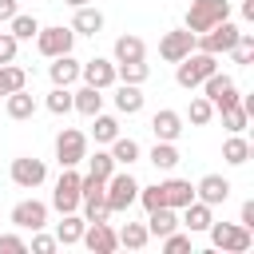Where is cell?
I'll use <instances>...</instances> for the list:
<instances>
[{
	"label": "cell",
	"instance_id": "cell-5",
	"mask_svg": "<svg viewBox=\"0 0 254 254\" xmlns=\"http://www.w3.org/2000/svg\"><path fill=\"white\" fill-rule=\"evenodd\" d=\"M238 24H230V20H218L214 28H206V32H198L194 36V48L198 52H210V56H226L234 44H238Z\"/></svg>",
	"mask_w": 254,
	"mask_h": 254
},
{
	"label": "cell",
	"instance_id": "cell-38",
	"mask_svg": "<svg viewBox=\"0 0 254 254\" xmlns=\"http://www.w3.org/2000/svg\"><path fill=\"white\" fill-rule=\"evenodd\" d=\"M79 206H83V222H107V218H111V206H107L103 194H99V198H83Z\"/></svg>",
	"mask_w": 254,
	"mask_h": 254
},
{
	"label": "cell",
	"instance_id": "cell-45",
	"mask_svg": "<svg viewBox=\"0 0 254 254\" xmlns=\"http://www.w3.org/2000/svg\"><path fill=\"white\" fill-rule=\"evenodd\" d=\"M16 48H20V40L12 32H0V64H12L16 60Z\"/></svg>",
	"mask_w": 254,
	"mask_h": 254
},
{
	"label": "cell",
	"instance_id": "cell-49",
	"mask_svg": "<svg viewBox=\"0 0 254 254\" xmlns=\"http://www.w3.org/2000/svg\"><path fill=\"white\" fill-rule=\"evenodd\" d=\"M64 4H71V8H79V4H91V0H64Z\"/></svg>",
	"mask_w": 254,
	"mask_h": 254
},
{
	"label": "cell",
	"instance_id": "cell-10",
	"mask_svg": "<svg viewBox=\"0 0 254 254\" xmlns=\"http://www.w3.org/2000/svg\"><path fill=\"white\" fill-rule=\"evenodd\" d=\"M12 183L20 187V190H36L44 179H48V163L44 159H36V155H20V159H12Z\"/></svg>",
	"mask_w": 254,
	"mask_h": 254
},
{
	"label": "cell",
	"instance_id": "cell-18",
	"mask_svg": "<svg viewBox=\"0 0 254 254\" xmlns=\"http://www.w3.org/2000/svg\"><path fill=\"white\" fill-rule=\"evenodd\" d=\"M151 131H155V139L175 143V139L183 135V115H179V111H171V107H159V111L151 115Z\"/></svg>",
	"mask_w": 254,
	"mask_h": 254
},
{
	"label": "cell",
	"instance_id": "cell-6",
	"mask_svg": "<svg viewBox=\"0 0 254 254\" xmlns=\"http://www.w3.org/2000/svg\"><path fill=\"white\" fill-rule=\"evenodd\" d=\"M79 171L75 167H60V179H56V190H52V210H60V214H71V210H79Z\"/></svg>",
	"mask_w": 254,
	"mask_h": 254
},
{
	"label": "cell",
	"instance_id": "cell-41",
	"mask_svg": "<svg viewBox=\"0 0 254 254\" xmlns=\"http://www.w3.org/2000/svg\"><path fill=\"white\" fill-rule=\"evenodd\" d=\"M159 242H163L167 254H187V250H190V230H187V234H183V230H171V234H163Z\"/></svg>",
	"mask_w": 254,
	"mask_h": 254
},
{
	"label": "cell",
	"instance_id": "cell-36",
	"mask_svg": "<svg viewBox=\"0 0 254 254\" xmlns=\"http://www.w3.org/2000/svg\"><path fill=\"white\" fill-rule=\"evenodd\" d=\"M226 56H230L238 67H246V64L254 60V32H238V44H234Z\"/></svg>",
	"mask_w": 254,
	"mask_h": 254
},
{
	"label": "cell",
	"instance_id": "cell-13",
	"mask_svg": "<svg viewBox=\"0 0 254 254\" xmlns=\"http://www.w3.org/2000/svg\"><path fill=\"white\" fill-rule=\"evenodd\" d=\"M79 79H83V83H91V87H99V91L115 87V60L91 56L87 64H79Z\"/></svg>",
	"mask_w": 254,
	"mask_h": 254
},
{
	"label": "cell",
	"instance_id": "cell-48",
	"mask_svg": "<svg viewBox=\"0 0 254 254\" xmlns=\"http://www.w3.org/2000/svg\"><path fill=\"white\" fill-rule=\"evenodd\" d=\"M242 20H254V0H242Z\"/></svg>",
	"mask_w": 254,
	"mask_h": 254
},
{
	"label": "cell",
	"instance_id": "cell-34",
	"mask_svg": "<svg viewBox=\"0 0 254 254\" xmlns=\"http://www.w3.org/2000/svg\"><path fill=\"white\" fill-rule=\"evenodd\" d=\"M187 119H190V127H206V123L214 119V103H210L206 95H194L190 107H187Z\"/></svg>",
	"mask_w": 254,
	"mask_h": 254
},
{
	"label": "cell",
	"instance_id": "cell-11",
	"mask_svg": "<svg viewBox=\"0 0 254 254\" xmlns=\"http://www.w3.org/2000/svg\"><path fill=\"white\" fill-rule=\"evenodd\" d=\"M8 218H12V226H20V230H44V226H48V202H40V198H20Z\"/></svg>",
	"mask_w": 254,
	"mask_h": 254
},
{
	"label": "cell",
	"instance_id": "cell-12",
	"mask_svg": "<svg viewBox=\"0 0 254 254\" xmlns=\"http://www.w3.org/2000/svg\"><path fill=\"white\" fill-rule=\"evenodd\" d=\"M194 52V32H187V28H171V32H163V40H159V56L167 60V64H179L183 56H190Z\"/></svg>",
	"mask_w": 254,
	"mask_h": 254
},
{
	"label": "cell",
	"instance_id": "cell-26",
	"mask_svg": "<svg viewBox=\"0 0 254 254\" xmlns=\"http://www.w3.org/2000/svg\"><path fill=\"white\" fill-rule=\"evenodd\" d=\"M83 214H64V222H56V242L60 246H79V238H83Z\"/></svg>",
	"mask_w": 254,
	"mask_h": 254
},
{
	"label": "cell",
	"instance_id": "cell-21",
	"mask_svg": "<svg viewBox=\"0 0 254 254\" xmlns=\"http://www.w3.org/2000/svg\"><path fill=\"white\" fill-rule=\"evenodd\" d=\"M171 230H179V210H175V206H155V210H147V234H151V238H163V234H171Z\"/></svg>",
	"mask_w": 254,
	"mask_h": 254
},
{
	"label": "cell",
	"instance_id": "cell-28",
	"mask_svg": "<svg viewBox=\"0 0 254 254\" xmlns=\"http://www.w3.org/2000/svg\"><path fill=\"white\" fill-rule=\"evenodd\" d=\"M250 155H254V147H250V139H246L242 131H238V135H230V139L222 143V159H226L230 167H242Z\"/></svg>",
	"mask_w": 254,
	"mask_h": 254
},
{
	"label": "cell",
	"instance_id": "cell-33",
	"mask_svg": "<svg viewBox=\"0 0 254 254\" xmlns=\"http://www.w3.org/2000/svg\"><path fill=\"white\" fill-rule=\"evenodd\" d=\"M91 135H95V143H103V147H107V143L119 135V119H115V115H103V111H99V115H91Z\"/></svg>",
	"mask_w": 254,
	"mask_h": 254
},
{
	"label": "cell",
	"instance_id": "cell-31",
	"mask_svg": "<svg viewBox=\"0 0 254 254\" xmlns=\"http://www.w3.org/2000/svg\"><path fill=\"white\" fill-rule=\"evenodd\" d=\"M147 75H151V67H147V60H127V64H115V83H147Z\"/></svg>",
	"mask_w": 254,
	"mask_h": 254
},
{
	"label": "cell",
	"instance_id": "cell-9",
	"mask_svg": "<svg viewBox=\"0 0 254 254\" xmlns=\"http://www.w3.org/2000/svg\"><path fill=\"white\" fill-rule=\"evenodd\" d=\"M198 87H202V95H206V99L214 103V111H222V107L238 103V95H242V91L234 87V79H230L226 71H210V75H206V79H202Z\"/></svg>",
	"mask_w": 254,
	"mask_h": 254
},
{
	"label": "cell",
	"instance_id": "cell-35",
	"mask_svg": "<svg viewBox=\"0 0 254 254\" xmlns=\"http://www.w3.org/2000/svg\"><path fill=\"white\" fill-rule=\"evenodd\" d=\"M83 163H87V175H95V179H103V183L115 175V159H111V151H95V155H87Z\"/></svg>",
	"mask_w": 254,
	"mask_h": 254
},
{
	"label": "cell",
	"instance_id": "cell-14",
	"mask_svg": "<svg viewBox=\"0 0 254 254\" xmlns=\"http://www.w3.org/2000/svg\"><path fill=\"white\" fill-rule=\"evenodd\" d=\"M79 246H87L91 254H115V250H119V238H115V230H111L107 222H87Z\"/></svg>",
	"mask_w": 254,
	"mask_h": 254
},
{
	"label": "cell",
	"instance_id": "cell-27",
	"mask_svg": "<svg viewBox=\"0 0 254 254\" xmlns=\"http://www.w3.org/2000/svg\"><path fill=\"white\" fill-rule=\"evenodd\" d=\"M115 107H119V115H139V111H143V91H139V83H119V87H115Z\"/></svg>",
	"mask_w": 254,
	"mask_h": 254
},
{
	"label": "cell",
	"instance_id": "cell-50",
	"mask_svg": "<svg viewBox=\"0 0 254 254\" xmlns=\"http://www.w3.org/2000/svg\"><path fill=\"white\" fill-rule=\"evenodd\" d=\"M0 95H8V91H4V71H0Z\"/></svg>",
	"mask_w": 254,
	"mask_h": 254
},
{
	"label": "cell",
	"instance_id": "cell-23",
	"mask_svg": "<svg viewBox=\"0 0 254 254\" xmlns=\"http://www.w3.org/2000/svg\"><path fill=\"white\" fill-rule=\"evenodd\" d=\"M159 187H163V202L175 206V210H183L194 198V183H187V179H163Z\"/></svg>",
	"mask_w": 254,
	"mask_h": 254
},
{
	"label": "cell",
	"instance_id": "cell-22",
	"mask_svg": "<svg viewBox=\"0 0 254 254\" xmlns=\"http://www.w3.org/2000/svg\"><path fill=\"white\" fill-rule=\"evenodd\" d=\"M71 111H79V115H99L103 111V91L99 87H91V83H83L79 91H71Z\"/></svg>",
	"mask_w": 254,
	"mask_h": 254
},
{
	"label": "cell",
	"instance_id": "cell-39",
	"mask_svg": "<svg viewBox=\"0 0 254 254\" xmlns=\"http://www.w3.org/2000/svg\"><path fill=\"white\" fill-rule=\"evenodd\" d=\"M44 107H48L52 115H67V111H71V91H67V87H52L48 99H44Z\"/></svg>",
	"mask_w": 254,
	"mask_h": 254
},
{
	"label": "cell",
	"instance_id": "cell-47",
	"mask_svg": "<svg viewBox=\"0 0 254 254\" xmlns=\"http://www.w3.org/2000/svg\"><path fill=\"white\" fill-rule=\"evenodd\" d=\"M16 12H20V0H0V24H8Z\"/></svg>",
	"mask_w": 254,
	"mask_h": 254
},
{
	"label": "cell",
	"instance_id": "cell-3",
	"mask_svg": "<svg viewBox=\"0 0 254 254\" xmlns=\"http://www.w3.org/2000/svg\"><path fill=\"white\" fill-rule=\"evenodd\" d=\"M218 20H230V0H190V8H187V32H206V28H214Z\"/></svg>",
	"mask_w": 254,
	"mask_h": 254
},
{
	"label": "cell",
	"instance_id": "cell-24",
	"mask_svg": "<svg viewBox=\"0 0 254 254\" xmlns=\"http://www.w3.org/2000/svg\"><path fill=\"white\" fill-rule=\"evenodd\" d=\"M111 56H115V64H127V60H147V44H143V36H131V32H123V36L115 40Z\"/></svg>",
	"mask_w": 254,
	"mask_h": 254
},
{
	"label": "cell",
	"instance_id": "cell-20",
	"mask_svg": "<svg viewBox=\"0 0 254 254\" xmlns=\"http://www.w3.org/2000/svg\"><path fill=\"white\" fill-rule=\"evenodd\" d=\"M4 111H8V119H32L36 115V95L28 91V87H20V91H8L4 95Z\"/></svg>",
	"mask_w": 254,
	"mask_h": 254
},
{
	"label": "cell",
	"instance_id": "cell-44",
	"mask_svg": "<svg viewBox=\"0 0 254 254\" xmlns=\"http://www.w3.org/2000/svg\"><path fill=\"white\" fill-rule=\"evenodd\" d=\"M0 254H28V238H20V234H0Z\"/></svg>",
	"mask_w": 254,
	"mask_h": 254
},
{
	"label": "cell",
	"instance_id": "cell-42",
	"mask_svg": "<svg viewBox=\"0 0 254 254\" xmlns=\"http://www.w3.org/2000/svg\"><path fill=\"white\" fill-rule=\"evenodd\" d=\"M60 242H56V234H44V230H32V242H28V250L32 254H52Z\"/></svg>",
	"mask_w": 254,
	"mask_h": 254
},
{
	"label": "cell",
	"instance_id": "cell-46",
	"mask_svg": "<svg viewBox=\"0 0 254 254\" xmlns=\"http://www.w3.org/2000/svg\"><path fill=\"white\" fill-rule=\"evenodd\" d=\"M238 222H242L246 230H254V198H246V202H242V214H238Z\"/></svg>",
	"mask_w": 254,
	"mask_h": 254
},
{
	"label": "cell",
	"instance_id": "cell-40",
	"mask_svg": "<svg viewBox=\"0 0 254 254\" xmlns=\"http://www.w3.org/2000/svg\"><path fill=\"white\" fill-rule=\"evenodd\" d=\"M0 71H4V91H20V87H28V71H24V67H16V64H0Z\"/></svg>",
	"mask_w": 254,
	"mask_h": 254
},
{
	"label": "cell",
	"instance_id": "cell-17",
	"mask_svg": "<svg viewBox=\"0 0 254 254\" xmlns=\"http://www.w3.org/2000/svg\"><path fill=\"white\" fill-rule=\"evenodd\" d=\"M48 79H52V87H71V83L79 79V60H75L71 52L56 56V60L48 64Z\"/></svg>",
	"mask_w": 254,
	"mask_h": 254
},
{
	"label": "cell",
	"instance_id": "cell-43",
	"mask_svg": "<svg viewBox=\"0 0 254 254\" xmlns=\"http://www.w3.org/2000/svg\"><path fill=\"white\" fill-rule=\"evenodd\" d=\"M139 202H143V210L167 206V202H163V187H159V183H155V187H139Z\"/></svg>",
	"mask_w": 254,
	"mask_h": 254
},
{
	"label": "cell",
	"instance_id": "cell-15",
	"mask_svg": "<svg viewBox=\"0 0 254 254\" xmlns=\"http://www.w3.org/2000/svg\"><path fill=\"white\" fill-rule=\"evenodd\" d=\"M230 179H222V175H202L198 183H194V198H202L206 206H222L226 198H230Z\"/></svg>",
	"mask_w": 254,
	"mask_h": 254
},
{
	"label": "cell",
	"instance_id": "cell-30",
	"mask_svg": "<svg viewBox=\"0 0 254 254\" xmlns=\"http://www.w3.org/2000/svg\"><path fill=\"white\" fill-rule=\"evenodd\" d=\"M115 238H119V246H127V250H143V246L151 242L147 222H123V226L115 230Z\"/></svg>",
	"mask_w": 254,
	"mask_h": 254
},
{
	"label": "cell",
	"instance_id": "cell-25",
	"mask_svg": "<svg viewBox=\"0 0 254 254\" xmlns=\"http://www.w3.org/2000/svg\"><path fill=\"white\" fill-rule=\"evenodd\" d=\"M107 151H111L115 167H131V163H139V155H143V147H139L131 135H115V139L107 143Z\"/></svg>",
	"mask_w": 254,
	"mask_h": 254
},
{
	"label": "cell",
	"instance_id": "cell-8",
	"mask_svg": "<svg viewBox=\"0 0 254 254\" xmlns=\"http://www.w3.org/2000/svg\"><path fill=\"white\" fill-rule=\"evenodd\" d=\"M87 159V135L75 131V127H64L56 135V163L60 167H79Z\"/></svg>",
	"mask_w": 254,
	"mask_h": 254
},
{
	"label": "cell",
	"instance_id": "cell-4",
	"mask_svg": "<svg viewBox=\"0 0 254 254\" xmlns=\"http://www.w3.org/2000/svg\"><path fill=\"white\" fill-rule=\"evenodd\" d=\"M103 198H107L111 214L131 210V206L139 202V183H135V175H131V171H115V175L107 179V187H103Z\"/></svg>",
	"mask_w": 254,
	"mask_h": 254
},
{
	"label": "cell",
	"instance_id": "cell-2",
	"mask_svg": "<svg viewBox=\"0 0 254 254\" xmlns=\"http://www.w3.org/2000/svg\"><path fill=\"white\" fill-rule=\"evenodd\" d=\"M206 234H210V246L226 254H246L254 246V230H246L242 222H210Z\"/></svg>",
	"mask_w": 254,
	"mask_h": 254
},
{
	"label": "cell",
	"instance_id": "cell-29",
	"mask_svg": "<svg viewBox=\"0 0 254 254\" xmlns=\"http://www.w3.org/2000/svg\"><path fill=\"white\" fill-rule=\"evenodd\" d=\"M147 159L155 163V171H175V167L183 163L179 147H175V143H163V139H155V147H151V155H147Z\"/></svg>",
	"mask_w": 254,
	"mask_h": 254
},
{
	"label": "cell",
	"instance_id": "cell-32",
	"mask_svg": "<svg viewBox=\"0 0 254 254\" xmlns=\"http://www.w3.org/2000/svg\"><path fill=\"white\" fill-rule=\"evenodd\" d=\"M8 32L24 44V40H36V32H40V20L32 16V12H16L12 20H8Z\"/></svg>",
	"mask_w": 254,
	"mask_h": 254
},
{
	"label": "cell",
	"instance_id": "cell-37",
	"mask_svg": "<svg viewBox=\"0 0 254 254\" xmlns=\"http://www.w3.org/2000/svg\"><path fill=\"white\" fill-rule=\"evenodd\" d=\"M222 127H226L230 135H238V131H246V127H250V115L242 111V103H230V107H222Z\"/></svg>",
	"mask_w": 254,
	"mask_h": 254
},
{
	"label": "cell",
	"instance_id": "cell-16",
	"mask_svg": "<svg viewBox=\"0 0 254 254\" xmlns=\"http://www.w3.org/2000/svg\"><path fill=\"white\" fill-rule=\"evenodd\" d=\"M210 222H214V206H206L202 198H190V202L179 210V226H187L190 234H202Z\"/></svg>",
	"mask_w": 254,
	"mask_h": 254
},
{
	"label": "cell",
	"instance_id": "cell-1",
	"mask_svg": "<svg viewBox=\"0 0 254 254\" xmlns=\"http://www.w3.org/2000/svg\"><path fill=\"white\" fill-rule=\"evenodd\" d=\"M210 71H218V56H210V52H198V48H194L190 56H183V60L175 64V83L190 91V87H198Z\"/></svg>",
	"mask_w": 254,
	"mask_h": 254
},
{
	"label": "cell",
	"instance_id": "cell-19",
	"mask_svg": "<svg viewBox=\"0 0 254 254\" xmlns=\"http://www.w3.org/2000/svg\"><path fill=\"white\" fill-rule=\"evenodd\" d=\"M71 32L75 36H99L103 32V12L91 8V4H79L75 16H71Z\"/></svg>",
	"mask_w": 254,
	"mask_h": 254
},
{
	"label": "cell",
	"instance_id": "cell-7",
	"mask_svg": "<svg viewBox=\"0 0 254 254\" xmlns=\"http://www.w3.org/2000/svg\"><path fill=\"white\" fill-rule=\"evenodd\" d=\"M71 48H75V32L64 28V24H52V28H40L36 32V52L44 60H56V56H64Z\"/></svg>",
	"mask_w": 254,
	"mask_h": 254
}]
</instances>
